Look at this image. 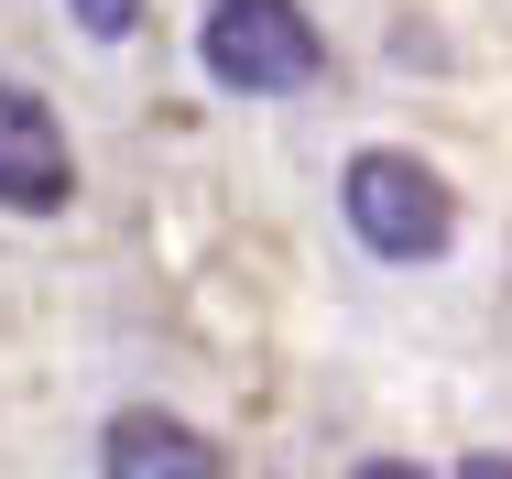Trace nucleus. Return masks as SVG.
Masks as SVG:
<instances>
[{"label":"nucleus","instance_id":"obj_3","mask_svg":"<svg viewBox=\"0 0 512 479\" xmlns=\"http://www.w3.org/2000/svg\"><path fill=\"white\" fill-rule=\"evenodd\" d=\"M77 196V153H66V120L44 109V88L0 77V207L11 218H55Z\"/></svg>","mask_w":512,"mask_h":479},{"label":"nucleus","instance_id":"obj_6","mask_svg":"<svg viewBox=\"0 0 512 479\" xmlns=\"http://www.w3.org/2000/svg\"><path fill=\"white\" fill-rule=\"evenodd\" d=\"M458 479H512V458H502V447H491V458H469V469H458Z\"/></svg>","mask_w":512,"mask_h":479},{"label":"nucleus","instance_id":"obj_1","mask_svg":"<svg viewBox=\"0 0 512 479\" xmlns=\"http://www.w3.org/2000/svg\"><path fill=\"white\" fill-rule=\"evenodd\" d=\"M338 207H349V240L382 251V262H447V240H458V196H447V175H436L425 153H404V142L349 153Z\"/></svg>","mask_w":512,"mask_h":479},{"label":"nucleus","instance_id":"obj_4","mask_svg":"<svg viewBox=\"0 0 512 479\" xmlns=\"http://www.w3.org/2000/svg\"><path fill=\"white\" fill-rule=\"evenodd\" d=\"M99 479H229V458H218V436H197L186 414L131 403V414L99 425Z\"/></svg>","mask_w":512,"mask_h":479},{"label":"nucleus","instance_id":"obj_5","mask_svg":"<svg viewBox=\"0 0 512 479\" xmlns=\"http://www.w3.org/2000/svg\"><path fill=\"white\" fill-rule=\"evenodd\" d=\"M77 11V33H99V44H120L131 22H142V0H66Z\"/></svg>","mask_w":512,"mask_h":479},{"label":"nucleus","instance_id":"obj_2","mask_svg":"<svg viewBox=\"0 0 512 479\" xmlns=\"http://www.w3.org/2000/svg\"><path fill=\"white\" fill-rule=\"evenodd\" d=\"M197 55H207V77L240 88V98H295L327 66V44H316V22L295 0H207Z\"/></svg>","mask_w":512,"mask_h":479},{"label":"nucleus","instance_id":"obj_7","mask_svg":"<svg viewBox=\"0 0 512 479\" xmlns=\"http://www.w3.org/2000/svg\"><path fill=\"white\" fill-rule=\"evenodd\" d=\"M360 479H425V469H414V458H371Z\"/></svg>","mask_w":512,"mask_h":479}]
</instances>
